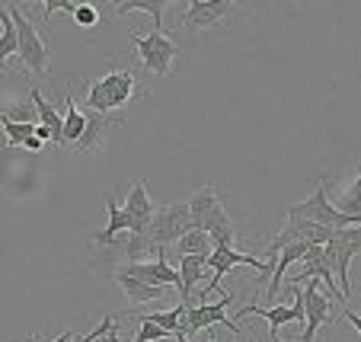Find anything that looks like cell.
<instances>
[{"instance_id":"cell-6","label":"cell","mask_w":361,"mask_h":342,"mask_svg":"<svg viewBox=\"0 0 361 342\" xmlns=\"http://www.w3.org/2000/svg\"><path fill=\"white\" fill-rule=\"evenodd\" d=\"M208 266H212V272H214V279L208 281V285L198 291V301H208V295H212L214 288L224 281V275L231 272L233 266H252V269H259V275L266 279V275H272V269L275 266H269L266 259H259V256H252V253H237V250L231 247V243H218V247L208 253Z\"/></svg>"},{"instance_id":"cell-24","label":"cell","mask_w":361,"mask_h":342,"mask_svg":"<svg viewBox=\"0 0 361 342\" xmlns=\"http://www.w3.org/2000/svg\"><path fill=\"white\" fill-rule=\"evenodd\" d=\"M0 128H4V135H7V141H10V144H23V147H26V144L35 138V125L13 122V118H10L7 112L0 116Z\"/></svg>"},{"instance_id":"cell-3","label":"cell","mask_w":361,"mask_h":342,"mask_svg":"<svg viewBox=\"0 0 361 342\" xmlns=\"http://www.w3.org/2000/svg\"><path fill=\"white\" fill-rule=\"evenodd\" d=\"M326 189H329L326 176H320L317 189L310 192L304 202H298V205H288V208H285V218H300V221H310V224L333 227V231L358 227V224H361V214H345V212H339V208L329 202Z\"/></svg>"},{"instance_id":"cell-10","label":"cell","mask_w":361,"mask_h":342,"mask_svg":"<svg viewBox=\"0 0 361 342\" xmlns=\"http://www.w3.org/2000/svg\"><path fill=\"white\" fill-rule=\"evenodd\" d=\"M106 214H109L106 227H102V231H90V240H93L96 247H106V250H109L112 243L122 237V233H144V227L137 224V221L131 218V214L125 212L122 205H118L116 192H112L109 199H106Z\"/></svg>"},{"instance_id":"cell-11","label":"cell","mask_w":361,"mask_h":342,"mask_svg":"<svg viewBox=\"0 0 361 342\" xmlns=\"http://www.w3.org/2000/svg\"><path fill=\"white\" fill-rule=\"evenodd\" d=\"M294 288V285H291ZM246 314H259L269 320V333H272V342H281L279 339V329L285 326V323H304L307 314H304V291L300 288H294V304H281V307H259V304H250V307H240L237 317H246Z\"/></svg>"},{"instance_id":"cell-27","label":"cell","mask_w":361,"mask_h":342,"mask_svg":"<svg viewBox=\"0 0 361 342\" xmlns=\"http://www.w3.org/2000/svg\"><path fill=\"white\" fill-rule=\"evenodd\" d=\"M160 339H170V333H166V329H160L157 323L141 320V329H137V336L131 342H160Z\"/></svg>"},{"instance_id":"cell-18","label":"cell","mask_w":361,"mask_h":342,"mask_svg":"<svg viewBox=\"0 0 361 342\" xmlns=\"http://www.w3.org/2000/svg\"><path fill=\"white\" fill-rule=\"evenodd\" d=\"M87 116V128H83V135H80V141L74 144V151L77 154H90V151H96V147H102V141H106V131H109V125L112 122H118V118H112V116H99V112H83Z\"/></svg>"},{"instance_id":"cell-1","label":"cell","mask_w":361,"mask_h":342,"mask_svg":"<svg viewBox=\"0 0 361 342\" xmlns=\"http://www.w3.org/2000/svg\"><path fill=\"white\" fill-rule=\"evenodd\" d=\"M144 90L137 87V74L131 68H118V71H106L102 77H96L93 83L87 87V109L99 112V116H112L122 118L118 112L141 96Z\"/></svg>"},{"instance_id":"cell-25","label":"cell","mask_w":361,"mask_h":342,"mask_svg":"<svg viewBox=\"0 0 361 342\" xmlns=\"http://www.w3.org/2000/svg\"><path fill=\"white\" fill-rule=\"evenodd\" d=\"M339 212H345V214H361V170H358V176L352 179V185L345 189V195L339 199Z\"/></svg>"},{"instance_id":"cell-26","label":"cell","mask_w":361,"mask_h":342,"mask_svg":"<svg viewBox=\"0 0 361 342\" xmlns=\"http://www.w3.org/2000/svg\"><path fill=\"white\" fill-rule=\"evenodd\" d=\"M71 16H74V23H77V26H83V29H96V26H99V10H96L93 4H77Z\"/></svg>"},{"instance_id":"cell-15","label":"cell","mask_w":361,"mask_h":342,"mask_svg":"<svg viewBox=\"0 0 361 342\" xmlns=\"http://www.w3.org/2000/svg\"><path fill=\"white\" fill-rule=\"evenodd\" d=\"M125 275H131V279H141L147 281V285H164V288H179V272L166 262V256H160V259L154 262H125V266H118Z\"/></svg>"},{"instance_id":"cell-21","label":"cell","mask_w":361,"mask_h":342,"mask_svg":"<svg viewBox=\"0 0 361 342\" xmlns=\"http://www.w3.org/2000/svg\"><path fill=\"white\" fill-rule=\"evenodd\" d=\"M16 55V23L7 7H0V71Z\"/></svg>"},{"instance_id":"cell-29","label":"cell","mask_w":361,"mask_h":342,"mask_svg":"<svg viewBox=\"0 0 361 342\" xmlns=\"http://www.w3.org/2000/svg\"><path fill=\"white\" fill-rule=\"evenodd\" d=\"M342 317H345V320H348V323H352V326H355V329H358V333H361V317H358V314H355V310H352V307H345V310H342Z\"/></svg>"},{"instance_id":"cell-12","label":"cell","mask_w":361,"mask_h":342,"mask_svg":"<svg viewBox=\"0 0 361 342\" xmlns=\"http://www.w3.org/2000/svg\"><path fill=\"white\" fill-rule=\"evenodd\" d=\"M304 333H300V342H317V329L329 326L333 323V301L326 295H320L317 281H310V288H304Z\"/></svg>"},{"instance_id":"cell-13","label":"cell","mask_w":361,"mask_h":342,"mask_svg":"<svg viewBox=\"0 0 361 342\" xmlns=\"http://www.w3.org/2000/svg\"><path fill=\"white\" fill-rule=\"evenodd\" d=\"M231 13H233V0H192L179 26H185V32H202L208 26H218Z\"/></svg>"},{"instance_id":"cell-14","label":"cell","mask_w":361,"mask_h":342,"mask_svg":"<svg viewBox=\"0 0 361 342\" xmlns=\"http://www.w3.org/2000/svg\"><path fill=\"white\" fill-rule=\"evenodd\" d=\"M109 250L128 256V262H154V259H160V256H166V250L160 247V243L150 237L147 231H144V233H122V237H118Z\"/></svg>"},{"instance_id":"cell-20","label":"cell","mask_w":361,"mask_h":342,"mask_svg":"<svg viewBox=\"0 0 361 342\" xmlns=\"http://www.w3.org/2000/svg\"><path fill=\"white\" fill-rule=\"evenodd\" d=\"M164 10H166V0H125L118 4L116 13H147L154 20V29H164Z\"/></svg>"},{"instance_id":"cell-19","label":"cell","mask_w":361,"mask_h":342,"mask_svg":"<svg viewBox=\"0 0 361 342\" xmlns=\"http://www.w3.org/2000/svg\"><path fill=\"white\" fill-rule=\"evenodd\" d=\"M64 106H68V109H64V144H77L83 135V128H87V116L77 109L71 90H68V96H64Z\"/></svg>"},{"instance_id":"cell-30","label":"cell","mask_w":361,"mask_h":342,"mask_svg":"<svg viewBox=\"0 0 361 342\" xmlns=\"http://www.w3.org/2000/svg\"><path fill=\"white\" fill-rule=\"evenodd\" d=\"M35 138H39V141L45 144V141H51L55 135H51V128H48V125H35Z\"/></svg>"},{"instance_id":"cell-17","label":"cell","mask_w":361,"mask_h":342,"mask_svg":"<svg viewBox=\"0 0 361 342\" xmlns=\"http://www.w3.org/2000/svg\"><path fill=\"white\" fill-rule=\"evenodd\" d=\"M122 208L144 227V231L150 227V221H154V214H157V205L150 202V192H147V183H144V179H137V183L128 189V199H125Z\"/></svg>"},{"instance_id":"cell-23","label":"cell","mask_w":361,"mask_h":342,"mask_svg":"<svg viewBox=\"0 0 361 342\" xmlns=\"http://www.w3.org/2000/svg\"><path fill=\"white\" fill-rule=\"evenodd\" d=\"M183 304L179 307H173V310H150V314H141V320H150V323H157L160 329H166V333L176 339L179 336V323H183Z\"/></svg>"},{"instance_id":"cell-28","label":"cell","mask_w":361,"mask_h":342,"mask_svg":"<svg viewBox=\"0 0 361 342\" xmlns=\"http://www.w3.org/2000/svg\"><path fill=\"white\" fill-rule=\"evenodd\" d=\"M109 333H116V317H106L96 329H90V333H83L80 339H71V342H93L96 336H109Z\"/></svg>"},{"instance_id":"cell-4","label":"cell","mask_w":361,"mask_h":342,"mask_svg":"<svg viewBox=\"0 0 361 342\" xmlns=\"http://www.w3.org/2000/svg\"><path fill=\"white\" fill-rule=\"evenodd\" d=\"M7 10H10V16H13V23H16V58L23 61V68L26 71H32V74L42 77L48 71V64H51V51H48L39 26L23 13L20 4H10Z\"/></svg>"},{"instance_id":"cell-7","label":"cell","mask_w":361,"mask_h":342,"mask_svg":"<svg viewBox=\"0 0 361 342\" xmlns=\"http://www.w3.org/2000/svg\"><path fill=\"white\" fill-rule=\"evenodd\" d=\"M323 250H326V262H329V269H333V275L339 279V291L348 301V295H352V285H348V266H352V259L361 253V224L339 231Z\"/></svg>"},{"instance_id":"cell-2","label":"cell","mask_w":361,"mask_h":342,"mask_svg":"<svg viewBox=\"0 0 361 342\" xmlns=\"http://www.w3.org/2000/svg\"><path fill=\"white\" fill-rule=\"evenodd\" d=\"M189 212H192V227L208 233V237L214 240V247H218V243H231L233 247L237 231H233V218L224 212L218 185L208 183L204 189H198L189 199Z\"/></svg>"},{"instance_id":"cell-5","label":"cell","mask_w":361,"mask_h":342,"mask_svg":"<svg viewBox=\"0 0 361 342\" xmlns=\"http://www.w3.org/2000/svg\"><path fill=\"white\" fill-rule=\"evenodd\" d=\"M131 45L137 48V58H141L144 71L154 77H166L173 71V61H176V42L164 32V29H150L147 35L131 32Z\"/></svg>"},{"instance_id":"cell-9","label":"cell","mask_w":361,"mask_h":342,"mask_svg":"<svg viewBox=\"0 0 361 342\" xmlns=\"http://www.w3.org/2000/svg\"><path fill=\"white\" fill-rule=\"evenodd\" d=\"M189 231H192L189 202H176V205L157 208V214H154V221H150V227H147V233L157 240L164 250L170 247V243H179Z\"/></svg>"},{"instance_id":"cell-8","label":"cell","mask_w":361,"mask_h":342,"mask_svg":"<svg viewBox=\"0 0 361 342\" xmlns=\"http://www.w3.org/2000/svg\"><path fill=\"white\" fill-rule=\"evenodd\" d=\"M231 301H233V295H224L221 301H214V304H189V307L183 304L185 310H183V323H179V336H176V339H189L192 333H202V329L214 326V323H221V326L240 333L237 320H231V317H227V304H231Z\"/></svg>"},{"instance_id":"cell-31","label":"cell","mask_w":361,"mask_h":342,"mask_svg":"<svg viewBox=\"0 0 361 342\" xmlns=\"http://www.w3.org/2000/svg\"><path fill=\"white\" fill-rule=\"evenodd\" d=\"M106 339H109V342H125V339H118L116 333H109V336H106Z\"/></svg>"},{"instance_id":"cell-16","label":"cell","mask_w":361,"mask_h":342,"mask_svg":"<svg viewBox=\"0 0 361 342\" xmlns=\"http://www.w3.org/2000/svg\"><path fill=\"white\" fill-rule=\"evenodd\" d=\"M116 281H118V288L125 291V298H128L131 310H137L141 304L160 301V298L170 291V288H164V285H147V281H141V279H131V275H125L122 269H116Z\"/></svg>"},{"instance_id":"cell-22","label":"cell","mask_w":361,"mask_h":342,"mask_svg":"<svg viewBox=\"0 0 361 342\" xmlns=\"http://www.w3.org/2000/svg\"><path fill=\"white\" fill-rule=\"evenodd\" d=\"M212 243H214V240L208 237V233H204V231H195V227H192V231L185 233L183 240H179L176 247H179V256H208V253L214 250Z\"/></svg>"}]
</instances>
